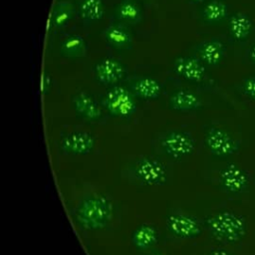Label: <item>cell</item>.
Here are the masks:
<instances>
[{"label":"cell","instance_id":"21","mask_svg":"<svg viewBox=\"0 0 255 255\" xmlns=\"http://www.w3.org/2000/svg\"><path fill=\"white\" fill-rule=\"evenodd\" d=\"M116 16L121 21L136 24L141 19V10L133 0H122L116 7Z\"/></svg>","mask_w":255,"mask_h":255},{"label":"cell","instance_id":"18","mask_svg":"<svg viewBox=\"0 0 255 255\" xmlns=\"http://www.w3.org/2000/svg\"><path fill=\"white\" fill-rule=\"evenodd\" d=\"M253 28L251 18L244 12L234 13L228 21V30L231 37L236 41H244L249 37Z\"/></svg>","mask_w":255,"mask_h":255},{"label":"cell","instance_id":"2","mask_svg":"<svg viewBox=\"0 0 255 255\" xmlns=\"http://www.w3.org/2000/svg\"><path fill=\"white\" fill-rule=\"evenodd\" d=\"M203 226L213 239L224 244L240 243L248 232L246 217L228 209L217 210L205 216Z\"/></svg>","mask_w":255,"mask_h":255},{"label":"cell","instance_id":"27","mask_svg":"<svg viewBox=\"0 0 255 255\" xmlns=\"http://www.w3.org/2000/svg\"><path fill=\"white\" fill-rule=\"evenodd\" d=\"M248 58L255 65V44H253L250 47V49L248 51Z\"/></svg>","mask_w":255,"mask_h":255},{"label":"cell","instance_id":"6","mask_svg":"<svg viewBox=\"0 0 255 255\" xmlns=\"http://www.w3.org/2000/svg\"><path fill=\"white\" fill-rule=\"evenodd\" d=\"M159 146L167 157L178 160L188 157L194 152L196 141L190 132L172 129L160 138Z\"/></svg>","mask_w":255,"mask_h":255},{"label":"cell","instance_id":"14","mask_svg":"<svg viewBox=\"0 0 255 255\" xmlns=\"http://www.w3.org/2000/svg\"><path fill=\"white\" fill-rule=\"evenodd\" d=\"M168 107L176 113H191L202 107V101L191 91L177 90L170 95Z\"/></svg>","mask_w":255,"mask_h":255},{"label":"cell","instance_id":"23","mask_svg":"<svg viewBox=\"0 0 255 255\" xmlns=\"http://www.w3.org/2000/svg\"><path fill=\"white\" fill-rule=\"evenodd\" d=\"M227 14L228 7L221 0H211L202 9V18L208 23L219 22L223 20Z\"/></svg>","mask_w":255,"mask_h":255},{"label":"cell","instance_id":"1","mask_svg":"<svg viewBox=\"0 0 255 255\" xmlns=\"http://www.w3.org/2000/svg\"><path fill=\"white\" fill-rule=\"evenodd\" d=\"M114 215V204L103 193H91L82 198L74 209L73 218L76 225L87 232L106 229Z\"/></svg>","mask_w":255,"mask_h":255},{"label":"cell","instance_id":"29","mask_svg":"<svg viewBox=\"0 0 255 255\" xmlns=\"http://www.w3.org/2000/svg\"><path fill=\"white\" fill-rule=\"evenodd\" d=\"M158 255H162V254H158Z\"/></svg>","mask_w":255,"mask_h":255},{"label":"cell","instance_id":"25","mask_svg":"<svg viewBox=\"0 0 255 255\" xmlns=\"http://www.w3.org/2000/svg\"><path fill=\"white\" fill-rule=\"evenodd\" d=\"M52 87V79L49 74L44 73L42 75V80H41V88H42V93L44 95L48 94L50 92V89Z\"/></svg>","mask_w":255,"mask_h":255},{"label":"cell","instance_id":"10","mask_svg":"<svg viewBox=\"0 0 255 255\" xmlns=\"http://www.w3.org/2000/svg\"><path fill=\"white\" fill-rule=\"evenodd\" d=\"M74 112L88 122H98L103 117V110L96 99L87 92H79L72 98Z\"/></svg>","mask_w":255,"mask_h":255},{"label":"cell","instance_id":"11","mask_svg":"<svg viewBox=\"0 0 255 255\" xmlns=\"http://www.w3.org/2000/svg\"><path fill=\"white\" fill-rule=\"evenodd\" d=\"M126 69L122 62L114 58H104L95 66V76L104 85H115L124 79Z\"/></svg>","mask_w":255,"mask_h":255},{"label":"cell","instance_id":"7","mask_svg":"<svg viewBox=\"0 0 255 255\" xmlns=\"http://www.w3.org/2000/svg\"><path fill=\"white\" fill-rule=\"evenodd\" d=\"M165 227L168 233L175 238L192 240L201 236L204 226L192 214L172 211L165 216Z\"/></svg>","mask_w":255,"mask_h":255},{"label":"cell","instance_id":"22","mask_svg":"<svg viewBox=\"0 0 255 255\" xmlns=\"http://www.w3.org/2000/svg\"><path fill=\"white\" fill-rule=\"evenodd\" d=\"M79 13L85 20H100L105 14V4L103 0H81L79 3Z\"/></svg>","mask_w":255,"mask_h":255},{"label":"cell","instance_id":"9","mask_svg":"<svg viewBox=\"0 0 255 255\" xmlns=\"http://www.w3.org/2000/svg\"><path fill=\"white\" fill-rule=\"evenodd\" d=\"M218 183L223 191L238 195L247 190L250 185V176L245 168L236 163L224 165L218 174Z\"/></svg>","mask_w":255,"mask_h":255},{"label":"cell","instance_id":"13","mask_svg":"<svg viewBox=\"0 0 255 255\" xmlns=\"http://www.w3.org/2000/svg\"><path fill=\"white\" fill-rule=\"evenodd\" d=\"M128 86L135 98L147 101L157 99L162 91V87L158 81L144 76L130 78Z\"/></svg>","mask_w":255,"mask_h":255},{"label":"cell","instance_id":"20","mask_svg":"<svg viewBox=\"0 0 255 255\" xmlns=\"http://www.w3.org/2000/svg\"><path fill=\"white\" fill-rule=\"evenodd\" d=\"M60 51L66 58H83L87 53V43L80 35H70L61 43Z\"/></svg>","mask_w":255,"mask_h":255},{"label":"cell","instance_id":"19","mask_svg":"<svg viewBox=\"0 0 255 255\" xmlns=\"http://www.w3.org/2000/svg\"><path fill=\"white\" fill-rule=\"evenodd\" d=\"M104 37L112 47L119 50H128L132 46L131 35L127 29L119 25H112L106 28Z\"/></svg>","mask_w":255,"mask_h":255},{"label":"cell","instance_id":"24","mask_svg":"<svg viewBox=\"0 0 255 255\" xmlns=\"http://www.w3.org/2000/svg\"><path fill=\"white\" fill-rule=\"evenodd\" d=\"M239 90L245 97L255 101V76L244 78L239 85Z\"/></svg>","mask_w":255,"mask_h":255},{"label":"cell","instance_id":"5","mask_svg":"<svg viewBox=\"0 0 255 255\" xmlns=\"http://www.w3.org/2000/svg\"><path fill=\"white\" fill-rule=\"evenodd\" d=\"M103 106L113 117L128 119L136 111L135 96L128 88L115 86L103 98Z\"/></svg>","mask_w":255,"mask_h":255},{"label":"cell","instance_id":"4","mask_svg":"<svg viewBox=\"0 0 255 255\" xmlns=\"http://www.w3.org/2000/svg\"><path fill=\"white\" fill-rule=\"evenodd\" d=\"M203 142L207 151L218 159H227L239 149V144L232 135L215 126H208L204 128Z\"/></svg>","mask_w":255,"mask_h":255},{"label":"cell","instance_id":"3","mask_svg":"<svg viewBox=\"0 0 255 255\" xmlns=\"http://www.w3.org/2000/svg\"><path fill=\"white\" fill-rule=\"evenodd\" d=\"M133 177L147 187L163 186L168 180V170L164 162L152 156L137 158L131 168Z\"/></svg>","mask_w":255,"mask_h":255},{"label":"cell","instance_id":"17","mask_svg":"<svg viewBox=\"0 0 255 255\" xmlns=\"http://www.w3.org/2000/svg\"><path fill=\"white\" fill-rule=\"evenodd\" d=\"M75 15V7L68 0H60L56 2L50 14V27L53 29H61L67 26Z\"/></svg>","mask_w":255,"mask_h":255},{"label":"cell","instance_id":"28","mask_svg":"<svg viewBox=\"0 0 255 255\" xmlns=\"http://www.w3.org/2000/svg\"><path fill=\"white\" fill-rule=\"evenodd\" d=\"M191 3H194V4H197V3H200V2H203L205 0H189Z\"/></svg>","mask_w":255,"mask_h":255},{"label":"cell","instance_id":"26","mask_svg":"<svg viewBox=\"0 0 255 255\" xmlns=\"http://www.w3.org/2000/svg\"><path fill=\"white\" fill-rule=\"evenodd\" d=\"M205 255H235V254L226 248H214V249H211Z\"/></svg>","mask_w":255,"mask_h":255},{"label":"cell","instance_id":"16","mask_svg":"<svg viewBox=\"0 0 255 255\" xmlns=\"http://www.w3.org/2000/svg\"><path fill=\"white\" fill-rule=\"evenodd\" d=\"M158 237V231L154 225L141 223L132 230L130 241L132 246L137 250H146L156 245Z\"/></svg>","mask_w":255,"mask_h":255},{"label":"cell","instance_id":"15","mask_svg":"<svg viewBox=\"0 0 255 255\" xmlns=\"http://www.w3.org/2000/svg\"><path fill=\"white\" fill-rule=\"evenodd\" d=\"M196 53L202 63L215 67L218 66L224 58L225 47L217 39H208L201 42L196 49Z\"/></svg>","mask_w":255,"mask_h":255},{"label":"cell","instance_id":"8","mask_svg":"<svg viewBox=\"0 0 255 255\" xmlns=\"http://www.w3.org/2000/svg\"><path fill=\"white\" fill-rule=\"evenodd\" d=\"M96 142V137L91 132L82 129H72L60 135L59 148L68 155L84 156L93 152Z\"/></svg>","mask_w":255,"mask_h":255},{"label":"cell","instance_id":"12","mask_svg":"<svg viewBox=\"0 0 255 255\" xmlns=\"http://www.w3.org/2000/svg\"><path fill=\"white\" fill-rule=\"evenodd\" d=\"M173 71L180 78L192 83H200L205 76V68L201 62L189 56L177 57L173 62Z\"/></svg>","mask_w":255,"mask_h":255}]
</instances>
